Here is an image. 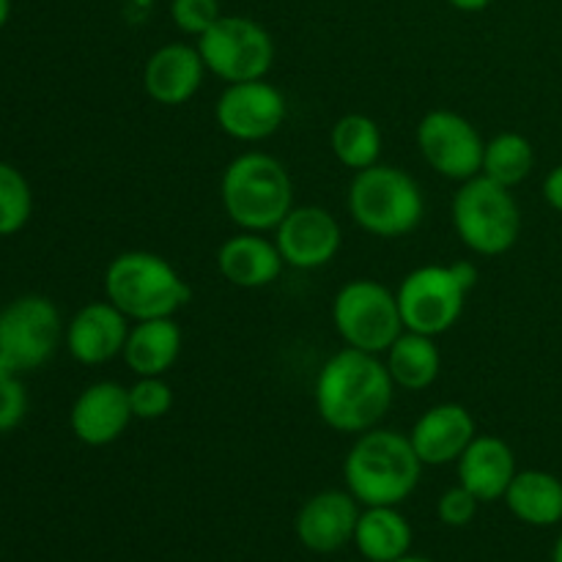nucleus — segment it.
<instances>
[{
  "mask_svg": "<svg viewBox=\"0 0 562 562\" xmlns=\"http://www.w3.org/2000/svg\"><path fill=\"white\" fill-rule=\"evenodd\" d=\"M536 168V148L521 132H499L483 148V168L481 173L497 184L519 187L521 181L530 179Z\"/></svg>",
  "mask_w": 562,
  "mask_h": 562,
  "instance_id": "26",
  "label": "nucleus"
},
{
  "mask_svg": "<svg viewBox=\"0 0 562 562\" xmlns=\"http://www.w3.org/2000/svg\"><path fill=\"white\" fill-rule=\"evenodd\" d=\"M130 406L135 420H162L173 409V387L165 376H137L130 384Z\"/></svg>",
  "mask_w": 562,
  "mask_h": 562,
  "instance_id": "28",
  "label": "nucleus"
},
{
  "mask_svg": "<svg viewBox=\"0 0 562 562\" xmlns=\"http://www.w3.org/2000/svg\"><path fill=\"white\" fill-rule=\"evenodd\" d=\"M64 333L53 300L42 294L16 296L0 311V376H20L47 366Z\"/></svg>",
  "mask_w": 562,
  "mask_h": 562,
  "instance_id": "8",
  "label": "nucleus"
},
{
  "mask_svg": "<svg viewBox=\"0 0 562 562\" xmlns=\"http://www.w3.org/2000/svg\"><path fill=\"white\" fill-rule=\"evenodd\" d=\"M384 366H387L395 387L423 393V390L437 382L439 371H442V355H439L437 338L404 329L395 338V344L384 351Z\"/></svg>",
  "mask_w": 562,
  "mask_h": 562,
  "instance_id": "23",
  "label": "nucleus"
},
{
  "mask_svg": "<svg viewBox=\"0 0 562 562\" xmlns=\"http://www.w3.org/2000/svg\"><path fill=\"white\" fill-rule=\"evenodd\" d=\"M329 146H333L335 159L344 165L346 170L373 168L382 157V130L376 121L366 113H346L340 115L329 132Z\"/></svg>",
  "mask_w": 562,
  "mask_h": 562,
  "instance_id": "25",
  "label": "nucleus"
},
{
  "mask_svg": "<svg viewBox=\"0 0 562 562\" xmlns=\"http://www.w3.org/2000/svg\"><path fill=\"white\" fill-rule=\"evenodd\" d=\"M355 543L368 562H395L409 554L412 527L395 505H373L360 514Z\"/></svg>",
  "mask_w": 562,
  "mask_h": 562,
  "instance_id": "24",
  "label": "nucleus"
},
{
  "mask_svg": "<svg viewBox=\"0 0 562 562\" xmlns=\"http://www.w3.org/2000/svg\"><path fill=\"white\" fill-rule=\"evenodd\" d=\"M135 420L130 406V387L113 379H102L82 390L69 412V426L77 442L88 448H104L119 442Z\"/></svg>",
  "mask_w": 562,
  "mask_h": 562,
  "instance_id": "14",
  "label": "nucleus"
},
{
  "mask_svg": "<svg viewBox=\"0 0 562 562\" xmlns=\"http://www.w3.org/2000/svg\"><path fill=\"white\" fill-rule=\"evenodd\" d=\"M395 382L379 355L344 346L316 373L313 404L327 428L366 434L393 409Z\"/></svg>",
  "mask_w": 562,
  "mask_h": 562,
  "instance_id": "1",
  "label": "nucleus"
},
{
  "mask_svg": "<svg viewBox=\"0 0 562 562\" xmlns=\"http://www.w3.org/2000/svg\"><path fill=\"white\" fill-rule=\"evenodd\" d=\"M448 3L453 5V9L472 14V11H483V9H486V5L492 3V0H448Z\"/></svg>",
  "mask_w": 562,
  "mask_h": 562,
  "instance_id": "33",
  "label": "nucleus"
},
{
  "mask_svg": "<svg viewBox=\"0 0 562 562\" xmlns=\"http://www.w3.org/2000/svg\"><path fill=\"white\" fill-rule=\"evenodd\" d=\"M420 157L442 179L470 181L481 176L483 148L486 140L477 126L456 110H431L420 119L415 130Z\"/></svg>",
  "mask_w": 562,
  "mask_h": 562,
  "instance_id": "11",
  "label": "nucleus"
},
{
  "mask_svg": "<svg viewBox=\"0 0 562 562\" xmlns=\"http://www.w3.org/2000/svg\"><path fill=\"white\" fill-rule=\"evenodd\" d=\"M477 505H481V499H477L470 488H464L459 483V486L448 488V492L439 497L437 514L448 527H467L475 519Z\"/></svg>",
  "mask_w": 562,
  "mask_h": 562,
  "instance_id": "30",
  "label": "nucleus"
},
{
  "mask_svg": "<svg viewBox=\"0 0 562 562\" xmlns=\"http://www.w3.org/2000/svg\"><path fill=\"white\" fill-rule=\"evenodd\" d=\"M203 64L223 82L263 80L274 64V38L252 16H220L195 38Z\"/></svg>",
  "mask_w": 562,
  "mask_h": 562,
  "instance_id": "10",
  "label": "nucleus"
},
{
  "mask_svg": "<svg viewBox=\"0 0 562 562\" xmlns=\"http://www.w3.org/2000/svg\"><path fill=\"white\" fill-rule=\"evenodd\" d=\"M552 562H562V532H560V538H558V541H554V552H552Z\"/></svg>",
  "mask_w": 562,
  "mask_h": 562,
  "instance_id": "35",
  "label": "nucleus"
},
{
  "mask_svg": "<svg viewBox=\"0 0 562 562\" xmlns=\"http://www.w3.org/2000/svg\"><path fill=\"white\" fill-rule=\"evenodd\" d=\"M505 505L530 527H554L562 521V481L547 470H521L505 492Z\"/></svg>",
  "mask_w": 562,
  "mask_h": 562,
  "instance_id": "22",
  "label": "nucleus"
},
{
  "mask_svg": "<svg viewBox=\"0 0 562 562\" xmlns=\"http://www.w3.org/2000/svg\"><path fill=\"white\" fill-rule=\"evenodd\" d=\"M450 217L461 245L483 258H497L514 250L521 236V209L508 187L475 176L461 181L450 203Z\"/></svg>",
  "mask_w": 562,
  "mask_h": 562,
  "instance_id": "7",
  "label": "nucleus"
},
{
  "mask_svg": "<svg viewBox=\"0 0 562 562\" xmlns=\"http://www.w3.org/2000/svg\"><path fill=\"white\" fill-rule=\"evenodd\" d=\"M272 234L285 267L305 269V272L327 267L344 245V231L338 220L324 206H313V203L291 209Z\"/></svg>",
  "mask_w": 562,
  "mask_h": 562,
  "instance_id": "13",
  "label": "nucleus"
},
{
  "mask_svg": "<svg viewBox=\"0 0 562 562\" xmlns=\"http://www.w3.org/2000/svg\"><path fill=\"white\" fill-rule=\"evenodd\" d=\"M333 324L346 346L368 355H384L404 333L395 291L368 278L340 285L333 300Z\"/></svg>",
  "mask_w": 562,
  "mask_h": 562,
  "instance_id": "9",
  "label": "nucleus"
},
{
  "mask_svg": "<svg viewBox=\"0 0 562 562\" xmlns=\"http://www.w3.org/2000/svg\"><path fill=\"white\" fill-rule=\"evenodd\" d=\"M477 437L475 417L461 404H437L423 412L412 426L409 439L423 467L456 464Z\"/></svg>",
  "mask_w": 562,
  "mask_h": 562,
  "instance_id": "18",
  "label": "nucleus"
},
{
  "mask_svg": "<svg viewBox=\"0 0 562 562\" xmlns=\"http://www.w3.org/2000/svg\"><path fill=\"white\" fill-rule=\"evenodd\" d=\"M475 283L477 269L470 261L428 263L412 269L395 291L404 329L431 338L450 333L459 324L467 296Z\"/></svg>",
  "mask_w": 562,
  "mask_h": 562,
  "instance_id": "6",
  "label": "nucleus"
},
{
  "mask_svg": "<svg viewBox=\"0 0 562 562\" xmlns=\"http://www.w3.org/2000/svg\"><path fill=\"white\" fill-rule=\"evenodd\" d=\"M181 346L184 335L176 324V316L146 318V322H132L121 357L135 376H165L179 362Z\"/></svg>",
  "mask_w": 562,
  "mask_h": 562,
  "instance_id": "21",
  "label": "nucleus"
},
{
  "mask_svg": "<svg viewBox=\"0 0 562 562\" xmlns=\"http://www.w3.org/2000/svg\"><path fill=\"white\" fill-rule=\"evenodd\" d=\"M360 508L351 492H318L296 514V538L316 554H333L355 541Z\"/></svg>",
  "mask_w": 562,
  "mask_h": 562,
  "instance_id": "17",
  "label": "nucleus"
},
{
  "mask_svg": "<svg viewBox=\"0 0 562 562\" xmlns=\"http://www.w3.org/2000/svg\"><path fill=\"white\" fill-rule=\"evenodd\" d=\"M285 261L274 239L252 231H239L217 250V269L236 289H267L283 272Z\"/></svg>",
  "mask_w": 562,
  "mask_h": 562,
  "instance_id": "19",
  "label": "nucleus"
},
{
  "mask_svg": "<svg viewBox=\"0 0 562 562\" xmlns=\"http://www.w3.org/2000/svg\"><path fill=\"white\" fill-rule=\"evenodd\" d=\"M104 296L130 322H146L176 316L190 302L192 291L168 258L148 250H126L104 269Z\"/></svg>",
  "mask_w": 562,
  "mask_h": 562,
  "instance_id": "4",
  "label": "nucleus"
},
{
  "mask_svg": "<svg viewBox=\"0 0 562 562\" xmlns=\"http://www.w3.org/2000/svg\"><path fill=\"white\" fill-rule=\"evenodd\" d=\"M206 71L195 44H162L148 55L146 66H143V91L162 108H179L201 91Z\"/></svg>",
  "mask_w": 562,
  "mask_h": 562,
  "instance_id": "16",
  "label": "nucleus"
},
{
  "mask_svg": "<svg viewBox=\"0 0 562 562\" xmlns=\"http://www.w3.org/2000/svg\"><path fill=\"white\" fill-rule=\"evenodd\" d=\"M351 220L379 239H401L426 217L420 184L395 165H373L351 179L346 192Z\"/></svg>",
  "mask_w": 562,
  "mask_h": 562,
  "instance_id": "5",
  "label": "nucleus"
},
{
  "mask_svg": "<svg viewBox=\"0 0 562 562\" xmlns=\"http://www.w3.org/2000/svg\"><path fill=\"white\" fill-rule=\"evenodd\" d=\"M541 192H543V201H547V206L552 209V212L562 214V162L554 165V168L549 170L547 179H543V184H541Z\"/></svg>",
  "mask_w": 562,
  "mask_h": 562,
  "instance_id": "32",
  "label": "nucleus"
},
{
  "mask_svg": "<svg viewBox=\"0 0 562 562\" xmlns=\"http://www.w3.org/2000/svg\"><path fill=\"white\" fill-rule=\"evenodd\" d=\"M395 562H431V560H426V558H409V554H404V558L395 560Z\"/></svg>",
  "mask_w": 562,
  "mask_h": 562,
  "instance_id": "36",
  "label": "nucleus"
},
{
  "mask_svg": "<svg viewBox=\"0 0 562 562\" xmlns=\"http://www.w3.org/2000/svg\"><path fill=\"white\" fill-rule=\"evenodd\" d=\"M420 472L423 461L412 448L409 434L379 426L357 434L344 461L346 488L366 508L401 505L417 488Z\"/></svg>",
  "mask_w": 562,
  "mask_h": 562,
  "instance_id": "2",
  "label": "nucleus"
},
{
  "mask_svg": "<svg viewBox=\"0 0 562 562\" xmlns=\"http://www.w3.org/2000/svg\"><path fill=\"white\" fill-rule=\"evenodd\" d=\"M9 16H11V0H0V27L9 22Z\"/></svg>",
  "mask_w": 562,
  "mask_h": 562,
  "instance_id": "34",
  "label": "nucleus"
},
{
  "mask_svg": "<svg viewBox=\"0 0 562 562\" xmlns=\"http://www.w3.org/2000/svg\"><path fill=\"white\" fill-rule=\"evenodd\" d=\"M456 464H459V483L470 488L481 503L503 499L519 472L510 445L492 434H477Z\"/></svg>",
  "mask_w": 562,
  "mask_h": 562,
  "instance_id": "20",
  "label": "nucleus"
},
{
  "mask_svg": "<svg viewBox=\"0 0 562 562\" xmlns=\"http://www.w3.org/2000/svg\"><path fill=\"white\" fill-rule=\"evenodd\" d=\"M27 393L20 376H0V434H9L25 420Z\"/></svg>",
  "mask_w": 562,
  "mask_h": 562,
  "instance_id": "31",
  "label": "nucleus"
},
{
  "mask_svg": "<svg viewBox=\"0 0 562 562\" xmlns=\"http://www.w3.org/2000/svg\"><path fill=\"white\" fill-rule=\"evenodd\" d=\"M285 115H289V104H285L283 91L267 82V77L228 82L214 104L217 126L239 143H261L278 135L280 126L285 124Z\"/></svg>",
  "mask_w": 562,
  "mask_h": 562,
  "instance_id": "12",
  "label": "nucleus"
},
{
  "mask_svg": "<svg viewBox=\"0 0 562 562\" xmlns=\"http://www.w3.org/2000/svg\"><path fill=\"white\" fill-rule=\"evenodd\" d=\"M220 16V0H170V20L184 36L201 38Z\"/></svg>",
  "mask_w": 562,
  "mask_h": 562,
  "instance_id": "29",
  "label": "nucleus"
},
{
  "mask_svg": "<svg viewBox=\"0 0 562 562\" xmlns=\"http://www.w3.org/2000/svg\"><path fill=\"white\" fill-rule=\"evenodd\" d=\"M33 214V192L22 170L0 159V236L20 234Z\"/></svg>",
  "mask_w": 562,
  "mask_h": 562,
  "instance_id": "27",
  "label": "nucleus"
},
{
  "mask_svg": "<svg viewBox=\"0 0 562 562\" xmlns=\"http://www.w3.org/2000/svg\"><path fill=\"white\" fill-rule=\"evenodd\" d=\"M220 201L236 228L269 234L294 209V181L278 157L245 151L223 170Z\"/></svg>",
  "mask_w": 562,
  "mask_h": 562,
  "instance_id": "3",
  "label": "nucleus"
},
{
  "mask_svg": "<svg viewBox=\"0 0 562 562\" xmlns=\"http://www.w3.org/2000/svg\"><path fill=\"white\" fill-rule=\"evenodd\" d=\"M130 327V318L113 302H88L66 324V351L80 366H104L124 355Z\"/></svg>",
  "mask_w": 562,
  "mask_h": 562,
  "instance_id": "15",
  "label": "nucleus"
}]
</instances>
